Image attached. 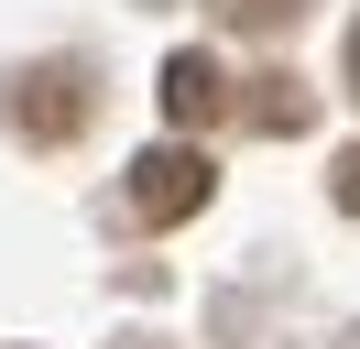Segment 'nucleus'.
Listing matches in <instances>:
<instances>
[{
	"label": "nucleus",
	"instance_id": "obj_2",
	"mask_svg": "<svg viewBox=\"0 0 360 349\" xmlns=\"http://www.w3.org/2000/svg\"><path fill=\"white\" fill-rule=\"evenodd\" d=\"M207 196H219V164H207L197 142H153V153H131V218H142V229H175V218H197Z\"/></svg>",
	"mask_w": 360,
	"mask_h": 349
},
{
	"label": "nucleus",
	"instance_id": "obj_1",
	"mask_svg": "<svg viewBox=\"0 0 360 349\" xmlns=\"http://www.w3.org/2000/svg\"><path fill=\"white\" fill-rule=\"evenodd\" d=\"M88 109H98V77H88L77 55H33V65H11V77H0V120L22 131L33 153L77 142V131H88Z\"/></svg>",
	"mask_w": 360,
	"mask_h": 349
},
{
	"label": "nucleus",
	"instance_id": "obj_4",
	"mask_svg": "<svg viewBox=\"0 0 360 349\" xmlns=\"http://www.w3.org/2000/svg\"><path fill=\"white\" fill-rule=\"evenodd\" d=\"M251 131H306V87H295V77H251Z\"/></svg>",
	"mask_w": 360,
	"mask_h": 349
},
{
	"label": "nucleus",
	"instance_id": "obj_5",
	"mask_svg": "<svg viewBox=\"0 0 360 349\" xmlns=\"http://www.w3.org/2000/svg\"><path fill=\"white\" fill-rule=\"evenodd\" d=\"M219 22H240V33H284V22H306V0H207Z\"/></svg>",
	"mask_w": 360,
	"mask_h": 349
},
{
	"label": "nucleus",
	"instance_id": "obj_6",
	"mask_svg": "<svg viewBox=\"0 0 360 349\" xmlns=\"http://www.w3.org/2000/svg\"><path fill=\"white\" fill-rule=\"evenodd\" d=\"M328 196H338V208H360V142L338 153V174H328Z\"/></svg>",
	"mask_w": 360,
	"mask_h": 349
},
{
	"label": "nucleus",
	"instance_id": "obj_3",
	"mask_svg": "<svg viewBox=\"0 0 360 349\" xmlns=\"http://www.w3.org/2000/svg\"><path fill=\"white\" fill-rule=\"evenodd\" d=\"M229 109V77L207 55H164V120H186V131H207Z\"/></svg>",
	"mask_w": 360,
	"mask_h": 349
},
{
	"label": "nucleus",
	"instance_id": "obj_7",
	"mask_svg": "<svg viewBox=\"0 0 360 349\" xmlns=\"http://www.w3.org/2000/svg\"><path fill=\"white\" fill-rule=\"evenodd\" d=\"M349 87H360V33H349Z\"/></svg>",
	"mask_w": 360,
	"mask_h": 349
}]
</instances>
